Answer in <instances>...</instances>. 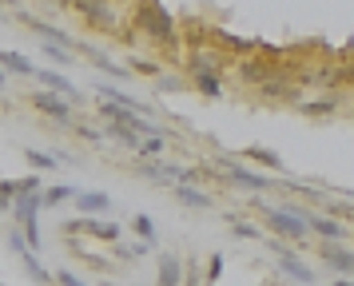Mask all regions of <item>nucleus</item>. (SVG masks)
Instances as JSON below:
<instances>
[{
    "instance_id": "1",
    "label": "nucleus",
    "mask_w": 354,
    "mask_h": 286,
    "mask_svg": "<svg viewBox=\"0 0 354 286\" xmlns=\"http://www.w3.org/2000/svg\"><path fill=\"white\" fill-rule=\"evenodd\" d=\"M263 219L279 238H290V242H303L310 235L306 227V211L303 207H263Z\"/></svg>"
},
{
    "instance_id": "2",
    "label": "nucleus",
    "mask_w": 354,
    "mask_h": 286,
    "mask_svg": "<svg viewBox=\"0 0 354 286\" xmlns=\"http://www.w3.org/2000/svg\"><path fill=\"white\" fill-rule=\"evenodd\" d=\"M28 104H32L36 111H44L48 120H56V124L72 127V104H68L64 95H56V92H32V95H28Z\"/></svg>"
},
{
    "instance_id": "3",
    "label": "nucleus",
    "mask_w": 354,
    "mask_h": 286,
    "mask_svg": "<svg viewBox=\"0 0 354 286\" xmlns=\"http://www.w3.org/2000/svg\"><path fill=\"white\" fill-rule=\"evenodd\" d=\"M136 16H140V28H147L151 36H171L176 32L171 12L160 8V4H136Z\"/></svg>"
},
{
    "instance_id": "4",
    "label": "nucleus",
    "mask_w": 354,
    "mask_h": 286,
    "mask_svg": "<svg viewBox=\"0 0 354 286\" xmlns=\"http://www.w3.org/2000/svg\"><path fill=\"white\" fill-rule=\"evenodd\" d=\"M64 235H88V238H100V242H115L120 238V222L76 219V222H64Z\"/></svg>"
},
{
    "instance_id": "5",
    "label": "nucleus",
    "mask_w": 354,
    "mask_h": 286,
    "mask_svg": "<svg viewBox=\"0 0 354 286\" xmlns=\"http://www.w3.org/2000/svg\"><path fill=\"white\" fill-rule=\"evenodd\" d=\"M271 251L279 254V267L287 270V274L295 278V283H303V286H310V283H315V270L306 267V263L299 258V254H290L287 247H283V242H271Z\"/></svg>"
},
{
    "instance_id": "6",
    "label": "nucleus",
    "mask_w": 354,
    "mask_h": 286,
    "mask_svg": "<svg viewBox=\"0 0 354 286\" xmlns=\"http://www.w3.org/2000/svg\"><path fill=\"white\" fill-rule=\"evenodd\" d=\"M319 258H322V267L338 270V274H351L354 270V251H346L342 242H319Z\"/></svg>"
},
{
    "instance_id": "7",
    "label": "nucleus",
    "mask_w": 354,
    "mask_h": 286,
    "mask_svg": "<svg viewBox=\"0 0 354 286\" xmlns=\"http://www.w3.org/2000/svg\"><path fill=\"white\" fill-rule=\"evenodd\" d=\"M20 20H24V24H28L36 36H44V44H60V48H72V44H76V40L68 36V28H56V24H48V20H40V16H24V12H20Z\"/></svg>"
},
{
    "instance_id": "8",
    "label": "nucleus",
    "mask_w": 354,
    "mask_h": 286,
    "mask_svg": "<svg viewBox=\"0 0 354 286\" xmlns=\"http://www.w3.org/2000/svg\"><path fill=\"white\" fill-rule=\"evenodd\" d=\"M72 12L84 16V24L88 28H115V12L108 8V4H72Z\"/></svg>"
},
{
    "instance_id": "9",
    "label": "nucleus",
    "mask_w": 354,
    "mask_h": 286,
    "mask_svg": "<svg viewBox=\"0 0 354 286\" xmlns=\"http://www.w3.org/2000/svg\"><path fill=\"white\" fill-rule=\"evenodd\" d=\"M223 175H227V183H239V187H247V191H267L271 187L267 175L247 171V167H239V163H223Z\"/></svg>"
},
{
    "instance_id": "10",
    "label": "nucleus",
    "mask_w": 354,
    "mask_h": 286,
    "mask_svg": "<svg viewBox=\"0 0 354 286\" xmlns=\"http://www.w3.org/2000/svg\"><path fill=\"white\" fill-rule=\"evenodd\" d=\"M306 227H310V231H315L319 238H326V242H342V238L351 235L342 222L326 219V215H315V211H306Z\"/></svg>"
},
{
    "instance_id": "11",
    "label": "nucleus",
    "mask_w": 354,
    "mask_h": 286,
    "mask_svg": "<svg viewBox=\"0 0 354 286\" xmlns=\"http://www.w3.org/2000/svg\"><path fill=\"white\" fill-rule=\"evenodd\" d=\"M36 79L44 84V92H56V95H64L68 104H76L80 99V92L68 84V76H60V72H48V68H36Z\"/></svg>"
},
{
    "instance_id": "12",
    "label": "nucleus",
    "mask_w": 354,
    "mask_h": 286,
    "mask_svg": "<svg viewBox=\"0 0 354 286\" xmlns=\"http://www.w3.org/2000/svg\"><path fill=\"white\" fill-rule=\"evenodd\" d=\"M140 171L147 175V179H156V183H176L179 187V179H183V167H176V163H163V159H156V163H140Z\"/></svg>"
},
{
    "instance_id": "13",
    "label": "nucleus",
    "mask_w": 354,
    "mask_h": 286,
    "mask_svg": "<svg viewBox=\"0 0 354 286\" xmlns=\"http://www.w3.org/2000/svg\"><path fill=\"white\" fill-rule=\"evenodd\" d=\"M112 207V199L104 195V191H80L76 195V211H80L84 219H92V215H104Z\"/></svg>"
},
{
    "instance_id": "14",
    "label": "nucleus",
    "mask_w": 354,
    "mask_h": 286,
    "mask_svg": "<svg viewBox=\"0 0 354 286\" xmlns=\"http://www.w3.org/2000/svg\"><path fill=\"white\" fill-rule=\"evenodd\" d=\"M160 286H183V258L179 254H160V274H156Z\"/></svg>"
},
{
    "instance_id": "15",
    "label": "nucleus",
    "mask_w": 354,
    "mask_h": 286,
    "mask_svg": "<svg viewBox=\"0 0 354 286\" xmlns=\"http://www.w3.org/2000/svg\"><path fill=\"white\" fill-rule=\"evenodd\" d=\"M40 207H44V191H40V195H17V199H12V215H17L20 222H28V219L40 215Z\"/></svg>"
},
{
    "instance_id": "16",
    "label": "nucleus",
    "mask_w": 354,
    "mask_h": 286,
    "mask_svg": "<svg viewBox=\"0 0 354 286\" xmlns=\"http://www.w3.org/2000/svg\"><path fill=\"white\" fill-rule=\"evenodd\" d=\"M0 68L4 72H17V76H36V64L20 52H0Z\"/></svg>"
},
{
    "instance_id": "17",
    "label": "nucleus",
    "mask_w": 354,
    "mask_h": 286,
    "mask_svg": "<svg viewBox=\"0 0 354 286\" xmlns=\"http://www.w3.org/2000/svg\"><path fill=\"white\" fill-rule=\"evenodd\" d=\"M176 199L183 207H199V211H203V207H211L207 195H203V191H195V187H187V183H179V187H176Z\"/></svg>"
},
{
    "instance_id": "18",
    "label": "nucleus",
    "mask_w": 354,
    "mask_h": 286,
    "mask_svg": "<svg viewBox=\"0 0 354 286\" xmlns=\"http://www.w3.org/2000/svg\"><path fill=\"white\" fill-rule=\"evenodd\" d=\"M195 88L207 95V99H219L223 95V79L215 76V72H203V76H195Z\"/></svg>"
},
{
    "instance_id": "19",
    "label": "nucleus",
    "mask_w": 354,
    "mask_h": 286,
    "mask_svg": "<svg viewBox=\"0 0 354 286\" xmlns=\"http://www.w3.org/2000/svg\"><path fill=\"white\" fill-rule=\"evenodd\" d=\"M80 191L72 187V183H60V187H48L44 191V207H60V203H68V199H76Z\"/></svg>"
},
{
    "instance_id": "20",
    "label": "nucleus",
    "mask_w": 354,
    "mask_h": 286,
    "mask_svg": "<svg viewBox=\"0 0 354 286\" xmlns=\"http://www.w3.org/2000/svg\"><path fill=\"white\" fill-rule=\"evenodd\" d=\"M163 147H167V135H156V140H144V143H140V151H136V155L151 163V159L163 155Z\"/></svg>"
},
{
    "instance_id": "21",
    "label": "nucleus",
    "mask_w": 354,
    "mask_h": 286,
    "mask_svg": "<svg viewBox=\"0 0 354 286\" xmlns=\"http://www.w3.org/2000/svg\"><path fill=\"white\" fill-rule=\"evenodd\" d=\"M24 159L32 163L36 171H52V167H56V155H48V151H36V147H24Z\"/></svg>"
},
{
    "instance_id": "22",
    "label": "nucleus",
    "mask_w": 354,
    "mask_h": 286,
    "mask_svg": "<svg viewBox=\"0 0 354 286\" xmlns=\"http://www.w3.org/2000/svg\"><path fill=\"white\" fill-rule=\"evenodd\" d=\"M247 159H255V163H267V167H283V159L274 155V151H267V147H247Z\"/></svg>"
},
{
    "instance_id": "23",
    "label": "nucleus",
    "mask_w": 354,
    "mask_h": 286,
    "mask_svg": "<svg viewBox=\"0 0 354 286\" xmlns=\"http://www.w3.org/2000/svg\"><path fill=\"white\" fill-rule=\"evenodd\" d=\"M108 135H115V140L124 143V147H131V151H140V143H144L140 135H131L128 127H115V124H108Z\"/></svg>"
},
{
    "instance_id": "24",
    "label": "nucleus",
    "mask_w": 354,
    "mask_h": 286,
    "mask_svg": "<svg viewBox=\"0 0 354 286\" xmlns=\"http://www.w3.org/2000/svg\"><path fill=\"white\" fill-rule=\"evenodd\" d=\"M20 258H24V267H28V274H32L36 283H52V274H48L44 267H40V263H36V254H28V251H24Z\"/></svg>"
},
{
    "instance_id": "25",
    "label": "nucleus",
    "mask_w": 354,
    "mask_h": 286,
    "mask_svg": "<svg viewBox=\"0 0 354 286\" xmlns=\"http://www.w3.org/2000/svg\"><path fill=\"white\" fill-rule=\"evenodd\" d=\"M131 227H136V235L144 238V242H156V227H151V219H147V215H136V219H131Z\"/></svg>"
},
{
    "instance_id": "26",
    "label": "nucleus",
    "mask_w": 354,
    "mask_h": 286,
    "mask_svg": "<svg viewBox=\"0 0 354 286\" xmlns=\"http://www.w3.org/2000/svg\"><path fill=\"white\" fill-rule=\"evenodd\" d=\"M12 199H17V183L0 179V211H12Z\"/></svg>"
},
{
    "instance_id": "27",
    "label": "nucleus",
    "mask_w": 354,
    "mask_h": 286,
    "mask_svg": "<svg viewBox=\"0 0 354 286\" xmlns=\"http://www.w3.org/2000/svg\"><path fill=\"white\" fill-rule=\"evenodd\" d=\"M40 191H44V179L40 175H28V179L17 183V195H40Z\"/></svg>"
},
{
    "instance_id": "28",
    "label": "nucleus",
    "mask_w": 354,
    "mask_h": 286,
    "mask_svg": "<svg viewBox=\"0 0 354 286\" xmlns=\"http://www.w3.org/2000/svg\"><path fill=\"white\" fill-rule=\"evenodd\" d=\"M84 52H88V60H92V64H100V68H104V72H115V76H120V72H124V68H120V64H112V60H108V56H104V52H96V48H84Z\"/></svg>"
},
{
    "instance_id": "29",
    "label": "nucleus",
    "mask_w": 354,
    "mask_h": 286,
    "mask_svg": "<svg viewBox=\"0 0 354 286\" xmlns=\"http://www.w3.org/2000/svg\"><path fill=\"white\" fill-rule=\"evenodd\" d=\"M147 251H151V242H131V247H115V254H120V258H144Z\"/></svg>"
},
{
    "instance_id": "30",
    "label": "nucleus",
    "mask_w": 354,
    "mask_h": 286,
    "mask_svg": "<svg viewBox=\"0 0 354 286\" xmlns=\"http://www.w3.org/2000/svg\"><path fill=\"white\" fill-rule=\"evenodd\" d=\"M40 52H44L52 64H68V60H72V52H68V48H60V44H44Z\"/></svg>"
},
{
    "instance_id": "31",
    "label": "nucleus",
    "mask_w": 354,
    "mask_h": 286,
    "mask_svg": "<svg viewBox=\"0 0 354 286\" xmlns=\"http://www.w3.org/2000/svg\"><path fill=\"white\" fill-rule=\"evenodd\" d=\"M52 283H56V286H88L84 278H76L72 270H56V274H52Z\"/></svg>"
},
{
    "instance_id": "32",
    "label": "nucleus",
    "mask_w": 354,
    "mask_h": 286,
    "mask_svg": "<svg viewBox=\"0 0 354 286\" xmlns=\"http://www.w3.org/2000/svg\"><path fill=\"white\" fill-rule=\"evenodd\" d=\"M219 274H223V254H211L207 258V283H215Z\"/></svg>"
},
{
    "instance_id": "33",
    "label": "nucleus",
    "mask_w": 354,
    "mask_h": 286,
    "mask_svg": "<svg viewBox=\"0 0 354 286\" xmlns=\"http://www.w3.org/2000/svg\"><path fill=\"white\" fill-rule=\"evenodd\" d=\"M306 115H326V111H335V104H330V99H319V104H306Z\"/></svg>"
},
{
    "instance_id": "34",
    "label": "nucleus",
    "mask_w": 354,
    "mask_h": 286,
    "mask_svg": "<svg viewBox=\"0 0 354 286\" xmlns=\"http://www.w3.org/2000/svg\"><path fill=\"white\" fill-rule=\"evenodd\" d=\"M235 235L239 238H259V227H251V222H235Z\"/></svg>"
},
{
    "instance_id": "35",
    "label": "nucleus",
    "mask_w": 354,
    "mask_h": 286,
    "mask_svg": "<svg viewBox=\"0 0 354 286\" xmlns=\"http://www.w3.org/2000/svg\"><path fill=\"white\" fill-rule=\"evenodd\" d=\"M76 131H80L88 143H100V131H96V127H76Z\"/></svg>"
},
{
    "instance_id": "36",
    "label": "nucleus",
    "mask_w": 354,
    "mask_h": 286,
    "mask_svg": "<svg viewBox=\"0 0 354 286\" xmlns=\"http://www.w3.org/2000/svg\"><path fill=\"white\" fill-rule=\"evenodd\" d=\"M131 68H136V72H151V76H156V64H147V60H131Z\"/></svg>"
},
{
    "instance_id": "37",
    "label": "nucleus",
    "mask_w": 354,
    "mask_h": 286,
    "mask_svg": "<svg viewBox=\"0 0 354 286\" xmlns=\"http://www.w3.org/2000/svg\"><path fill=\"white\" fill-rule=\"evenodd\" d=\"M4 84H8V72H4V68H0V88H4Z\"/></svg>"
},
{
    "instance_id": "38",
    "label": "nucleus",
    "mask_w": 354,
    "mask_h": 286,
    "mask_svg": "<svg viewBox=\"0 0 354 286\" xmlns=\"http://www.w3.org/2000/svg\"><path fill=\"white\" fill-rule=\"evenodd\" d=\"M335 286H354V283H351V278H338V283H335Z\"/></svg>"
}]
</instances>
